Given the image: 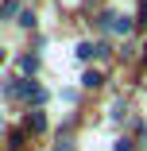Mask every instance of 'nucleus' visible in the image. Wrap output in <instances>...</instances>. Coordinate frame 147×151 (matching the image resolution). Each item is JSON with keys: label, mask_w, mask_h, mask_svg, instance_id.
<instances>
[{"label": "nucleus", "mask_w": 147, "mask_h": 151, "mask_svg": "<svg viewBox=\"0 0 147 151\" xmlns=\"http://www.w3.org/2000/svg\"><path fill=\"white\" fill-rule=\"evenodd\" d=\"M16 93H19V97H27V101H35V105H43V101H47V89H43V85H31V81H23Z\"/></svg>", "instance_id": "f257e3e1"}, {"label": "nucleus", "mask_w": 147, "mask_h": 151, "mask_svg": "<svg viewBox=\"0 0 147 151\" xmlns=\"http://www.w3.org/2000/svg\"><path fill=\"white\" fill-rule=\"evenodd\" d=\"M97 54H108L105 43H77V58H97Z\"/></svg>", "instance_id": "f03ea898"}, {"label": "nucleus", "mask_w": 147, "mask_h": 151, "mask_svg": "<svg viewBox=\"0 0 147 151\" xmlns=\"http://www.w3.org/2000/svg\"><path fill=\"white\" fill-rule=\"evenodd\" d=\"M108 27H112L116 35H128V31H132V19H128V16H112V23H108Z\"/></svg>", "instance_id": "7ed1b4c3"}, {"label": "nucleus", "mask_w": 147, "mask_h": 151, "mask_svg": "<svg viewBox=\"0 0 147 151\" xmlns=\"http://www.w3.org/2000/svg\"><path fill=\"white\" fill-rule=\"evenodd\" d=\"M47 128V116L43 112H27V132H43Z\"/></svg>", "instance_id": "20e7f679"}, {"label": "nucleus", "mask_w": 147, "mask_h": 151, "mask_svg": "<svg viewBox=\"0 0 147 151\" xmlns=\"http://www.w3.org/2000/svg\"><path fill=\"white\" fill-rule=\"evenodd\" d=\"M19 70H23V74H35V70H39V58H35V54L19 58Z\"/></svg>", "instance_id": "39448f33"}, {"label": "nucleus", "mask_w": 147, "mask_h": 151, "mask_svg": "<svg viewBox=\"0 0 147 151\" xmlns=\"http://www.w3.org/2000/svg\"><path fill=\"white\" fill-rule=\"evenodd\" d=\"M101 81H105V78H101L97 70H89V74H85V78H81V85H85V89H97Z\"/></svg>", "instance_id": "423d86ee"}, {"label": "nucleus", "mask_w": 147, "mask_h": 151, "mask_svg": "<svg viewBox=\"0 0 147 151\" xmlns=\"http://www.w3.org/2000/svg\"><path fill=\"white\" fill-rule=\"evenodd\" d=\"M8 147H12V151H23V132H12V136H8Z\"/></svg>", "instance_id": "0eeeda50"}, {"label": "nucleus", "mask_w": 147, "mask_h": 151, "mask_svg": "<svg viewBox=\"0 0 147 151\" xmlns=\"http://www.w3.org/2000/svg\"><path fill=\"white\" fill-rule=\"evenodd\" d=\"M19 27H35V12H19Z\"/></svg>", "instance_id": "6e6552de"}, {"label": "nucleus", "mask_w": 147, "mask_h": 151, "mask_svg": "<svg viewBox=\"0 0 147 151\" xmlns=\"http://www.w3.org/2000/svg\"><path fill=\"white\" fill-rule=\"evenodd\" d=\"M4 16H19V4H16V0H4Z\"/></svg>", "instance_id": "1a4fd4ad"}, {"label": "nucleus", "mask_w": 147, "mask_h": 151, "mask_svg": "<svg viewBox=\"0 0 147 151\" xmlns=\"http://www.w3.org/2000/svg\"><path fill=\"white\" fill-rule=\"evenodd\" d=\"M112 151H132V143H128V139H116V147H112Z\"/></svg>", "instance_id": "9d476101"}, {"label": "nucleus", "mask_w": 147, "mask_h": 151, "mask_svg": "<svg viewBox=\"0 0 147 151\" xmlns=\"http://www.w3.org/2000/svg\"><path fill=\"white\" fill-rule=\"evenodd\" d=\"M139 19H147V0H139Z\"/></svg>", "instance_id": "9b49d317"}, {"label": "nucleus", "mask_w": 147, "mask_h": 151, "mask_svg": "<svg viewBox=\"0 0 147 151\" xmlns=\"http://www.w3.org/2000/svg\"><path fill=\"white\" fill-rule=\"evenodd\" d=\"M54 151H70V147H62V143H58V147H54Z\"/></svg>", "instance_id": "f8f14e48"}]
</instances>
